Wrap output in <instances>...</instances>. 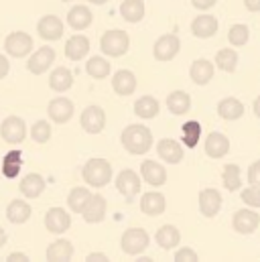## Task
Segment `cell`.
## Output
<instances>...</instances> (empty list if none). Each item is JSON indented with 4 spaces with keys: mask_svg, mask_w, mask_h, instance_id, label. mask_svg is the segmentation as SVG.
I'll list each match as a JSON object with an SVG mask.
<instances>
[{
    "mask_svg": "<svg viewBox=\"0 0 260 262\" xmlns=\"http://www.w3.org/2000/svg\"><path fill=\"white\" fill-rule=\"evenodd\" d=\"M120 140H122V146L126 148V152L136 155V157L146 155L153 148V142H155L153 140V132L148 130L146 126H142V124H130V126H126L122 130Z\"/></svg>",
    "mask_w": 260,
    "mask_h": 262,
    "instance_id": "obj_1",
    "label": "cell"
},
{
    "mask_svg": "<svg viewBox=\"0 0 260 262\" xmlns=\"http://www.w3.org/2000/svg\"><path fill=\"white\" fill-rule=\"evenodd\" d=\"M83 179L90 187H106L112 181V165L106 159L94 157L83 165Z\"/></svg>",
    "mask_w": 260,
    "mask_h": 262,
    "instance_id": "obj_2",
    "label": "cell"
},
{
    "mask_svg": "<svg viewBox=\"0 0 260 262\" xmlns=\"http://www.w3.org/2000/svg\"><path fill=\"white\" fill-rule=\"evenodd\" d=\"M100 49L108 57H122V55H126L130 49L128 33L126 31H120V29L106 31L102 35V39H100Z\"/></svg>",
    "mask_w": 260,
    "mask_h": 262,
    "instance_id": "obj_3",
    "label": "cell"
},
{
    "mask_svg": "<svg viewBox=\"0 0 260 262\" xmlns=\"http://www.w3.org/2000/svg\"><path fill=\"white\" fill-rule=\"evenodd\" d=\"M150 244V238H148V232L142 230V228H128L124 234H122V240H120V246H122V252L128 254V256H136L140 252H144Z\"/></svg>",
    "mask_w": 260,
    "mask_h": 262,
    "instance_id": "obj_4",
    "label": "cell"
},
{
    "mask_svg": "<svg viewBox=\"0 0 260 262\" xmlns=\"http://www.w3.org/2000/svg\"><path fill=\"white\" fill-rule=\"evenodd\" d=\"M4 51L16 59L27 57L33 51V37L25 31H14L4 39Z\"/></svg>",
    "mask_w": 260,
    "mask_h": 262,
    "instance_id": "obj_5",
    "label": "cell"
},
{
    "mask_svg": "<svg viewBox=\"0 0 260 262\" xmlns=\"http://www.w3.org/2000/svg\"><path fill=\"white\" fill-rule=\"evenodd\" d=\"M181 51V41L177 35L169 33V35H163L155 41L153 45V55L157 61H171L173 57H177V53Z\"/></svg>",
    "mask_w": 260,
    "mask_h": 262,
    "instance_id": "obj_6",
    "label": "cell"
},
{
    "mask_svg": "<svg viewBox=\"0 0 260 262\" xmlns=\"http://www.w3.org/2000/svg\"><path fill=\"white\" fill-rule=\"evenodd\" d=\"M0 136L8 144H20L27 138V124L18 116H8L0 124Z\"/></svg>",
    "mask_w": 260,
    "mask_h": 262,
    "instance_id": "obj_7",
    "label": "cell"
},
{
    "mask_svg": "<svg viewBox=\"0 0 260 262\" xmlns=\"http://www.w3.org/2000/svg\"><path fill=\"white\" fill-rule=\"evenodd\" d=\"M79 124L88 134H100L106 126V112L100 106H88L79 116Z\"/></svg>",
    "mask_w": 260,
    "mask_h": 262,
    "instance_id": "obj_8",
    "label": "cell"
},
{
    "mask_svg": "<svg viewBox=\"0 0 260 262\" xmlns=\"http://www.w3.org/2000/svg\"><path fill=\"white\" fill-rule=\"evenodd\" d=\"M258 226H260V215H258V211H254V209H240V211H236L234 217H232V228H234V232L244 234V236L254 234V232L258 230Z\"/></svg>",
    "mask_w": 260,
    "mask_h": 262,
    "instance_id": "obj_9",
    "label": "cell"
},
{
    "mask_svg": "<svg viewBox=\"0 0 260 262\" xmlns=\"http://www.w3.org/2000/svg\"><path fill=\"white\" fill-rule=\"evenodd\" d=\"M53 61H55V49L49 47V45H45V47L37 49L31 55V59L27 61V69L33 75H43L45 71H49V67L53 66Z\"/></svg>",
    "mask_w": 260,
    "mask_h": 262,
    "instance_id": "obj_10",
    "label": "cell"
},
{
    "mask_svg": "<svg viewBox=\"0 0 260 262\" xmlns=\"http://www.w3.org/2000/svg\"><path fill=\"white\" fill-rule=\"evenodd\" d=\"M37 33L45 41H59L63 37V20L55 14H45L37 23Z\"/></svg>",
    "mask_w": 260,
    "mask_h": 262,
    "instance_id": "obj_11",
    "label": "cell"
},
{
    "mask_svg": "<svg viewBox=\"0 0 260 262\" xmlns=\"http://www.w3.org/2000/svg\"><path fill=\"white\" fill-rule=\"evenodd\" d=\"M45 228H47V232H51L55 236L65 234L71 228V215L65 211L63 207H51L45 213Z\"/></svg>",
    "mask_w": 260,
    "mask_h": 262,
    "instance_id": "obj_12",
    "label": "cell"
},
{
    "mask_svg": "<svg viewBox=\"0 0 260 262\" xmlns=\"http://www.w3.org/2000/svg\"><path fill=\"white\" fill-rule=\"evenodd\" d=\"M73 102L69 100V98H63V96H59V98H53L51 102H49V106H47V114H49V118L55 122V124H65V122H69L71 120V116H73Z\"/></svg>",
    "mask_w": 260,
    "mask_h": 262,
    "instance_id": "obj_13",
    "label": "cell"
},
{
    "mask_svg": "<svg viewBox=\"0 0 260 262\" xmlns=\"http://www.w3.org/2000/svg\"><path fill=\"white\" fill-rule=\"evenodd\" d=\"M116 189L124 195L126 201H132L134 195L140 191V177L132 171V169H124L118 173L116 177Z\"/></svg>",
    "mask_w": 260,
    "mask_h": 262,
    "instance_id": "obj_14",
    "label": "cell"
},
{
    "mask_svg": "<svg viewBox=\"0 0 260 262\" xmlns=\"http://www.w3.org/2000/svg\"><path fill=\"white\" fill-rule=\"evenodd\" d=\"M106 207H108V203H106L104 195L92 193V197L88 199V203H85V207L81 211V215H83V220L88 224H100L106 217Z\"/></svg>",
    "mask_w": 260,
    "mask_h": 262,
    "instance_id": "obj_15",
    "label": "cell"
},
{
    "mask_svg": "<svg viewBox=\"0 0 260 262\" xmlns=\"http://www.w3.org/2000/svg\"><path fill=\"white\" fill-rule=\"evenodd\" d=\"M222 209V193L218 189H203L199 191V211L203 217H215Z\"/></svg>",
    "mask_w": 260,
    "mask_h": 262,
    "instance_id": "obj_16",
    "label": "cell"
},
{
    "mask_svg": "<svg viewBox=\"0 0 260 262\" xmlns=\"http://www.w3.org/2000/svg\"><path fill=\"white\" fill-rule=\"evenodd\" d=\"M140 175H142V179H144L148 185H153V187H161V185L167 183V171H165V167H163L161 163H157V161H142V165H140Z\"/></svg>",
    "mask_w": 260,
    "mask_h": 262,
    "instance_id": "obj_17",
    "label": "cell"
},
{
    "mask_svg": "<svg viewBox=\"0 0 260 262\" xmlns=\"http://www.w3.org/2000/svg\"><path fill=\"white\" fill-rule=\"evenodd\" d=\"M157 152H159V157H161L165 163H169V165H179V163L183 161V146H181L177 140H173V138H163V140H159Z\"/></svg>",
    "mask_w": 260,
    "mask_h": 262,
    "instance_id": "obj_18",
    "label": "cell"
},
{
    "mask_svg": "<svg viewBox=\"0 0 260 262\" xmlns=\"http://www.w3.org/2000/svg\"><path fill=\"white\" fill-rule=\"evenodd\" d=\"M230 152V140L222 132H209L205 138V155L211 159H222Z\"/></svg>",
    "mask_w": 260,
    "mask_h": 262,
    "instance_id": "obj_19",
    "label": "cell"
},
{
    "mask_svg": "<svg viewBox=\"0 0 260 262\" xmlns=\"http://www.w3.org/2000/svg\"><path fill=\"white\" fill-rule=\"evenodd\" d=\"M218 18L213 14H199L191 23V33L197 39H209L218 33Z\"/></svg>",
    "mask_w": 260,
    "mask_h": 262,
    "instance_id": "obj_20",
    "label": "cell"
},
{
    "mask_svg": "<svg viewBox=\"0 0 260 262\" xmlns=\"http://www.w3.org/2000/svg\"><path fill=\"white\" fill-rule=\"evenodd\" d=\"M165 209H167V199H165L163 193H159V191H148V193H144L142 199H140V211L144 215L155 217V215L165 213Z\"/></svg>",
    "mask_w": 260,
    "mask_h": 262,
    "instance_id": "obj_21",
    "label": "cell"
},
{
    "mask_svg": "<svg viewBox=\"0 0 260 262\" xmlns=\"http://www.w3.org/2000/svg\"><path fill=\"white\" fill-rule=\"evenodd\" d=\"M90 53V39L85 35H73L65 43V57L71 61H79Z\"/></svg>",
    "mask_w": 260,
    "mask_h": 262,
    "instance_id": "obj_22",
    "label": "cell"
},
{
    "mask_svg": "<svg viewBox=\"0 0 260 262\" xmlns=\"http://www.w3.org/2000/svg\"><path fill=\"white\" fill-rule=\"evenodd\" d=\"M20 193L27 197V199H37L41 197V193L45 191V179L39 175V173H29L20 179V185H18Z\"/></svg>",
    "mask_w": 260,
    "mask_h": 262,
    "instance_id": "obj_23",
    "label": "cell"
},
{
    "mask_svg": "<svg viewBox=\"0 0 260 262\" xmlns=\"http://www.w3.org/2000/svg\"><path fill=\"white\" fill-rule=\"evenodd\" d=\"M213 71H215V67H213L211 61L195 59L191 67H189V77H191V81L195 85H207L211 81V77H213Z\"/></svg>",
    "mask_w": 260,
    "mask_h": 262,
    "instance_id": "obj_24",
    "label": "cell"
},
{
    "mask_svg": "<svg viewBox=\"0 0 260 262\" xmlns=\"http://www.w3.org/2000/svg\"><path fill=\"white\" fill-rule=\"evenodd\" d=\"M112 90L118 96H130L136 90V75L128 69H120L112 77Z\"/></svg>",
    "mask_w": 260,
    "mask_h": 262,
    "instance_id": "obj_25",
    "label": "cell"
},
{
    "mask_svg": "<svg viewBox=\"0 0 260 262\" xmlns=\"http://www.w3.org/2000/svg\"><path fill=\"white\" fill-rule=\"evenodd\" d=\"M92 20H94L92 10H90L88 6H81V4L73 6V8L67 12V25H69L73 31H83V29H88V27L92 25Z\"/></svg>",
    "mask_w": 260,
    "mask_h": 262,
    "instance_id": "obj_26",
    "label": "cell"
},
{
    "mask_svg": "<svg viewBox=\"0 0 260 262\" xmlns=\"http://www.w3.org/2000/svg\"><path fill=\"white\" fill-rule=\"evenodd\" d=\"M31 213H33V211H31V205H29L25 199H12V201L8 203V207H6V217H8V222L14 224V226H20V224L29 222Z\"/></svg>",
    "mask_w": 260,
    "mask_h": 262,
    "instance_id": "obj_27",
    "label": "cell"
},
{
    "mask_svg": "<svg viewBox=\"0 0 260 262\" xmlns=\"http://www.w3.org/2000/svg\"><path fill=\"white\" fill-rule=\"evenodd\" d=\"M167 108H169V112L175 114V116L187 114V112L191 110V98H189V94L183 92V90L171 92V94L167 96Z\"/></svg>",
    "mask_w": 260,
    "mask_h": 262,
    "instance_id": "obj_28",
    "label": "cell"
},
{
    "mask_svg": "<svg viewBox=\"0 0 260 262\" xmlns=\"http://www.w3.org/2000/svg\"><path fill=\"white\" fill-rule=\"evenodd\" d=\"M218 114L220 118L232 122V120H238L244 116V104L238 100V98H224L220 104H218Z\"/></svg>",
    "mask_w": 260,
    "mask_h": 262,
    "instance_id": "obj_29",
    "label": "cell"
},
{
    "mask_svg": "<svg viewBox=\"0 0 260 262\" xmlns=\"http://www.w3.org/2000/svg\"><path fill=\"white\" fill-rule=\"evenodd\" d=\"M47 262H69L73 258V244L69 240H55L47 248Z\"/></svg>",
    "mask_w": 260,
    "mask_h": 262,
    "instance_id": "obj_30",
    "label": "cell"
},
{
    "mask_svg": "<svg viewBox=\"0 0 260 262\" xmlns=\"http://www.w3.org/2000/svg\"><path fill=\"white\" fill-rule=\"evenodd\" d=\"M157 244L163 248V250H173L175 246H179L181 242V232L175 228V226H163L157 230V236H155Z\"/></svg>",
    "mask_w": 260,
    "mask_h": 262,
    "instance_id": "obj_31",
    "label": "cell"
},
{
    "mask_svg": "<svg viewBox=\"0 0 260 262\" xmlns=\"http://www.w3.org/2000/svg\"><path fill=\"white\" fill-rule=\"evenodd\" d=\"M159 110H161L159 100L153 98V96H142V98H138V100L134 102V114H136L138 118H142V120L155 118V116L159 114Z\"/></svg>",
    "mask_w": 260,
    "mask_h": 262,
    "instance_id": "obj_32",
    "label": "cell"
},
{
    "mask_svg": "<svg viewBox=\"0 0 260 262\" xmlns=\"http://www.w3.org/2000/svg\"><path fill=\"white\" fill-rule=\"evenodd\" d=\"M73 85V73L67 67H55L49 75V88L53 92H67Z\"/></svg>",
    "mask_w": 260,
    "mask_h": 262,
    "instance_id": "obj_33",
    "label": "cell"
},
{
    "mask_svg": "<svg viewBox=\"0 0 260 262\" xmlns=\"http://www.w3.org/2000/svg\"><path fill=\"white\" fill-rule=\"evenodd\" d=\"M144 2L142 0H124L120 4V14L126 23H140L144 18Z\"/></svg>",
    "mask_w": 260,
    "mask_h": 262,
    "instance_id": "obj_34",
    "label": "cell"
},
{
    "mask_svg": "<svg viewBox=\"0 0 260 262\" xmlns=\"http://www.w3.org/2000/svg\"><path fill=\"white\" fill-rule=\"evenodd\" d=\"M20 167H23L20 150H10V152H6V155H4V159H2L0 173H2L6 179H14V177L20 173Z\"/></svg>",
    "mask_w": 260,
    "mask_h": 262,
    "instance_id": "obj_35",
    "label": "cell"
},
{
    "mask_svg": "<svg viewBox=\"0 0 260 262\" xmlns=\"http://www.w3.org/2000/svg\"><path fill=\"white\" fill-rule=\"evenodd\" d=\"M215 67L226 71V73H232L236 71L238 67V53L232 49V47H226V49H220L215 53Z\"/></svg>",
    "mask_w": 260,
    "mask_h": 262,
    "instance_id": "obj_36",
    "label": "cell"
},
{
    "mask_svg": "<svg viewBox=\"0 0 260 262\" xmlns=\"http://www.w3.org/2000/svg\"><path fill=\"white\" fill-rule=\"evenodd\" d=\"M85 71H88V75H90V77H94V79H104V77H108V75H110L112 67H110V61H106L104 57L94 55V57H90V59H88V63H85Z\"/></svg>",
    "mask_w": 260,
    "mask_h": 262,
    "instance_id": "obj_37",
    "label": "cell"
},
{
    "mask_svg": "<svg viewBox=\"0 0 260 262\" xmlns=\"http://www.w3.org/2000/svg\"><path fill=\"white\" fill-rule=\"evenodd\" d=\"M90 197H92V191H90V189H85V187H73V189L69 191V195H67V207H69L73 213H81Z\"/></svg>",
    "mask_w": 260,
    "mask_h": 262,
    "instance_id": "obj_38",
    "label": "cell"
},
{
    "mask_svg": "<svg viewBox=\"0 0 260 262\" xmlns=\"http://www.w3.org/2000/svg\"><path fill=\"white\" fill-rule=\"evenodd\" d=\"M222 181H224V187L228 191H238L242 187V177H240V167L234 165V163H228L224 167V173H222Z\"/></svg>",
    "mask_w": 260,
    "mask_h": 262,
    "instance_id": "obj_39",
    "label": "cell"
},
{
    "mask_svg": "<svg viewBox=\"0 0 260 262\" xmlns=\"http://www.w3.org/2000/svg\"><path fill=\"white\" fill-rule=\"evenodd\" d=\"M199 138H201V124L197 120H189L181 126V142L187 148H195Z\"/></svg>",
    "mask_w": 260,
    "mask_h": 262,
    "instance_id": "obj_40",
    "label": "cell"
},
{
    "mask_svg": "<svg viewBox=\"0 0 260 262\" xmlns=\"http://www.w3.org/2000/svg\"><path fill=\"white\" fill-rule=\"evenodd\" d=\"M248 39H250V29H248L246 25H232V29H230V33H228L230 45H234V47H244V45L248 43Z\"/></svg>",
    "mask_w": 260,
    "mask_h": 262,
    "instance_id": "obj_41",
    "label": "cell"
},
{
    "mask_svg": "<svg viewBox=\"0 0 260 262\" xmlns=\"http://www.w3.org/2000/svg\"><path fill=\"white\" fill-rule=\"evenodd\" d=\"M51 124L47 122V120H37L35 124H33V128H31V138L35 140V142H39V144H45V142H49V138H51Z\"/></svg>",
    "mask_w": 260,
    "mask_h": 262,
    "instance_id": "obj_42",
    "label": "cell"
},
{
    "mask_svg": "<svg viewBox=\"0 0 260 262\" xmlns=\"http://www.w3.org/2000/svg\"><path fill=\"white\" fill-rule=\"evenodd\" d=\"M240 197H242V201H244L248 207H260V187L250 185V187L242 189Z\"/></svg>",
    "mask_w": 260,
    "mask_h": 262,
    "instance_id": "obj_43",
    "label": "cell"
},
{
    "mask_svg": "<svg viewBox=\"0 0 260 262\" xmlns=\"http://www.w3.org/2000/svg\"><path fill=\"white\" fill-rule=\"evenodd\" d=\"M197 260H199V256H197V252L191 250V248H181L175 254V262H197Z\"/></svg>",
    "mask_w": 260,
    "mask_h": 262,
    "instance_id": "obj_44",
    "label": "cell"
},
{
    "mask_svg": "<svg viewBox=\"0 0 260 262\" xmlns=\"http://www.w3.org/2000/svg\"><path fill=\"white\" fill-rule=\"evenodd\" d=\"M248 183L254 187H260V161H254L248 167Z\"/></svg>",
    "mask_w": 260,
    "mask_h": 262,
    "instance_id": "obj_45",
    "label": "cell"
},
{
    "mask_svg": "<svg viewBox=\"0 0 260 262\" xmlns=\"http://www.w3.org/2000/svg\"><path fill=\"white\" fill-rule=\"evenodd\" d=\"M215 2L218 0H191L193 8H197V10H209L211 6H215Z\"/></svg>",
    "mask_w": 260,
    "mask_h": 262,
    "instance_id": "obj_46",
    "label": "cell"
},
{
    "mask_svg": "<svg viewBox=\"0 0 260 262\" xmlns=\"http://www.w3.org/2000/svg\"><path fill=\"white\" fill-rule=\"evenodd\" d=\"M8 71H10V63H8V59L0 53V79H4V77L8 75Z\"/></svg>",
    "mask_w": 260,
    "mask_h": 262,
    "instance_id": "obj_47",
    "label": "cell"
},
{
    "mask_svg": "<svg viewBox=\"0 0 260 262\" xmlns=\"http://www.w3.org/2000/svg\"><path fill=\"white\" fill-rule=\"evenodd\" d=\"M244 6L250 12H260V0H244Z\"/></svg>",
    "mask_w": 260,
    "mask_h": 262,
    "instance_id": "obj_48",
    "label": "cell"
},
{
    "mask_svg": "<svg viewBox=\"0 0 260 262\" xmlns=\"http://www.w3.org/2000/svg\"><path fill=\"white\" fill-rule=\"evenodd\" d=\"M85 260H88V262H96V260L108 262V256H106V254H102V252H92V254H90Z\"/></svg>",
    "mask_w": 260,
    "mask_h": 262,
    "instance_id": "obj_49",
    "label": "cell"
},
{
    "mask_svg": "<svg viewBox=\"0 0 260 262\" xmlns=\"http://www.w3.org/2000/svg\"><path fill=\"white\" fill-rule=\"evenodd\" d=\"M6 260H8V262H16V260H18V262H29V256H25L23 252H12V254H10Z\"/></svg>",
    "mask_w": 260,
    "mask_h": 262,
    "instance_id": "obj_50",
    "label": "cell"
},
{
    "mask_svg": "<svg viewBox=\"0 0 260 262\" xmlns=\"http://www.w3.org/2000/svg\"><path fill=\"white\" fill-rule=\"evenodd\" d=\"M6 240H8V236H6V232H4V228H0V248L6 244Z\"/></svg>",
    "mask_w": 260,
    "mask_h": 262,
    "instance_id": "obj_51",
    "label": "cell"
},
{
    "mask_svg": "<svg viewBox=\"0 0 260 262\" xmlns=\"http://www.w3.org/2000/svg\"><path fill=\"white\" fill-rule=\"evenodd\" d=\"M254 114H256V116L260 118V96L256 98V100H254Z\"/></svg>",
    "mask_w": 260,
    "mask_h": 262,
    "instance_id": "obj_52",
    "label": "cell"
},
{
    "mask_svg": "<svg viewBox=\"0 0 260 262\" xmlns=\"http://www.w3.org/2000/svg\"><path fill=\"white\" fill-rule=\"evenodd\" d=\"M88 2H92V4H98V6H100V4H106L108 0H88Z\"/></svg>",
    "mask_w": 260,
    "mask_h": 262,
    "instance_id": "obj_53",
    "label": "cell"
},
{
    "mask_svg": "<svg viewBox=\"0 0 260 262\" xmlns=\"http://www.w3.org/2000/svg\"><path fill=\"white\" fill-rule=\"evenodd\" d=\"M59 2H71V0H59Z\"/></svg>",
    "mask_w": 260,
    "mask_h": 262,
    "instance_id": "obj_54",
    "label": "cell"
}]
</instances>
